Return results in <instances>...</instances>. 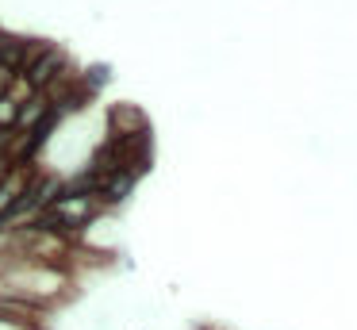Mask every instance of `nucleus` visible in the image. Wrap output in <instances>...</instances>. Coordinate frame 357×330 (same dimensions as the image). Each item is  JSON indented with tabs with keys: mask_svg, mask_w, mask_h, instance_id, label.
I'll use <instances>...</instances> for the list:
<instances>
[{
	"mask_svg": "<svg viewBox=\"0 0 357 330\" xmlns=\"http://www.w3.org/2000/svg\"><path fill=\"white\" fill-rule=\"evenodd\" d=\"M85 215H89L85 196H62L54 207H50V219L54 223H77V219H85Z\"/></svg>",
	"mask_w": 357,
	"mask_h": 330,
	"instance_id": "obj_1",
	"label": "nucleus"
},
{
	"mask_svg": "<svg viewBox=\"0 0 357 330\" xmlns=\"http://www.w3.org/2000/svg\"><path fill=\"white\" fill-rule=\"evenodd\" d=\"M24 196V181L20 177H8V181L0 184V215H4V207H8V200Z\"/></svg>",
	"mask_w": 357,
	"mask_h": 330,
	"instance_id": "obj_2",
	"label": "nucleus"
},
{
	"mask_svg": "<svg viewBox=\"0 0 357 330\" xmlns=\"http://www.w3.org/2000/svg\"><path fill=\"white\" fill-rule=\"evenodd\" d=\"M54 66H58V54L50 50V54H47V61H39V66H31V84H43V81H50V73H54Z\"/></svg>",
	"mask_w": 357,
	"mask_h": 330,
	"instance_id": "obj_3",
	"label": "nucleus"
},
{
	"mask_svg": "<svg viewBox=\"0 0 357 330\" xmlns=\"http://www.w3.org/2000/svg\"><path fill=\"white\" fill-rule=\"evenodd\" d=\"M8 115H16V104L12 100H0V123L8 119Z\"/></svg>",
	"mask_w": 357,
	"mask_h": 330,
	"instance_id": "obj_4",
	"label": "nucleus"
}]
</instances>
